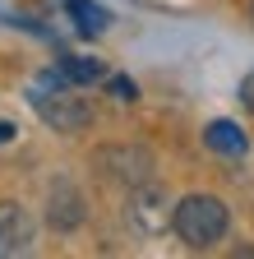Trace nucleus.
Segmentation results:
<instances>
[{
  "instance_id": "1",
  "label": "nucleus",
  "mask_w": 254,
  "mask_h": 259,
  "mask_svg": "<svg viewBox=\"0 0 254 259\" xmlns=\"http://www.w3.org/2000/svg\"><path fill=\"white\" fill-rule=\"evenodd\" d=\"M28 102H33V111H37L51 130H60V135H74V130H83V125L92 120V107L79 97V88L60 74V70L37 74V79H33V93H28Z\"/></svg>"
},
{
  "instance_id": "10",
  "label": "nucleus",
  "mask_w": 254,
  "mask_h": 259,
  "mask_svg": "<svg viewBox=\"0 0 254 259\" xmlns=\"http://www.w3.org/2000/svg\"><path fill=\"white\" fill-rule=\"evenodd\" d=\"M111 97H120V102H134L139 93H134V83H130V79H111Z\"/></svg>"
},
{
  "instance_id": "2",
  "label": "nucleus",
  "mask_w": 254,
  "mask_h": 259,
  "mask_svg": "<svg viewBox=\"0 0 254 259\" xmlns=\"http://www.w3.org/2000/svg\"><path fill=\"white\" fill-rule=\"evenodd\" d=\"M171 227H176V236L189 250H213L227 236L231 213H227V204H222L217 194H185L176 204V213H171Z\"/></svg>"
},
{
  "instance_id": "11",
  "label": "nucleus",
  "mask_w": 254,
  "mask_h": 259,
  "mask_svg": "<svg viewBox=\"0 0 254 259\" xmlns=\"http://www.w3.org/2000/svg\"><path fill=\"white\" fill-rule=\"evenodd\" d=\"M240 102H245V107H249V111H254V74H249V79H245V83H240Z\"/></svg>"
},
{
  "instance_id": "5",
  "label": "nucleus",
  "mask_w": 254,
  "mask_h": 259,
  "mask_svg": "<svg viewBox=\"0 0 254 259\" xmlns=\"http://www.w3.org/2000/svg\"><path fill=\"white\" fill-rule=\"evenodd\" d=\"M46 218H51L56 232H74V227L83 222V194H79L70 181H60V185L51 190V208H46Z\"/></svg>"
},
{
  "instance_id": "8",
  "label": "nucleus",
  "mask_w": 254,
  "mask_h": 259,
  "mask_svg": "<svg viewBox=\"0 0 254 259\" xmlns=\"http://www.w3.org/2000/svg\"><path fill=\"white\" fill-rule=\"evenodd\" d=\"M65 10L74 14V28L83 32V37H97V32H107V10H97L92 0H65Z\"/></svg>"
},
{
  "instance_id": "7",
  "label": "nucleus",
  "mask_w": 254,
  "mask_h": 259,
  "mask_svg": "<svg viewBox=\"0 0 254 259\" xmlns=\"http://www.w3.org/2000/svg\"><path fill=\"white\" fill-rule=\"evenodd\" d=\"M130 213H134V222L143 227V232H162V227L171 222V213H167V204H162V194H157V190H148V181L139 185V194H134Z\"/></svg>"
},
{
  "instance_id": "4",
  "label": "nucleus",
  "mask_w": 254,
  "mask_h": 259,
  "mask_svg": "<svg viewBox=\"0 0 254 259\" xmlns=\"http://www.w3.org/2000/svg\"><path fill=\"white\" fill-rule=\"evenodd\" d=\"M97 162H102L111 176L130 181V185H143V181L153 176V157H148L143 148H102Z\"/></svg>"
},
{
  "instance_id": "3",
  "label": "nucleus",
  "mask_w": 254,
  "mask_h": 259,
  "mask_svg": "<svg viewBox=\"0 0 254 259\" xmlns=\"http://www.w3.org/2000/svg\"><path fill=\"white\" fill-rule=\"evenodd\" d=\"M33 236H37V222L23 204L14 199H0V259H14V254H28L33 250Z\"/></svg>"
},
{
  "instance_id": "6",
  "label": "nucleus",
  "mask_w": 254,
  "mask_h": 259,
  "mask_svg": "<svg viewBox=\"0 0 254 259\" xmlns=\"http://www.w3.org/2000/svg\"><path fill=\"white\" fill-rule=\"evenodd\" d=\"M204 144H208L213 153H222V157H245V153H249V139H245V130H240L236 120H213V125L204 130Z\"/></svg>"
},
{
  "instance_id": "12",
  "label": "nucleus",
  "mask_w": 254,
  "mask_h": 259,
  "mask_svg": "<svg viewBox=\"0 0 254 259\" xmlns=\"http://www.w3.org/2000/svg\"><path fill=\"white\" fill-rule=\"evenodd\" d=\"M5 139H14V125H10V120L0 125V144H5Z\"/></svg>"
},
{
  "instance_id": "9",
  "label": "nucleus",
  "mask_w": 254,
  "mask_h": 259,
  "mask_svg": "<svg viewBox=\"0 0 254 259\" xmlns=\"http://www.w3.org/2000/svg\"><path fill=\"white\" fill-rule=\"evenodd\" d=\"M60 74H65L70 83H92V79H102V65L97 60H74V56H65V60H60Z\"/></svg>"
}]
</instances>
